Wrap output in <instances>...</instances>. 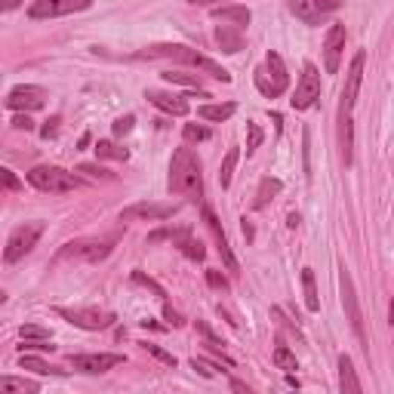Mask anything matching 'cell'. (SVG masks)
I'll use <instances>...</instances> for the list:
<instances>
[{"label": "cell", "instance_id": "1", "mask_svg": "<svg viewBox=\"0 0 394 394\" xmlns=\"http://www.w3.org/2000/svg\"><path fill=\"white\" fill-rule=\"evenodd\" d=\"M136 56H139V59H173V62H182V65H191L195 71H204V74L216 77L222 83H231V74H228L219 62H213L210 56H200L197 49L182 47V44H154V47L142 49V53H136Z\"/></svg>", "mask_w": 394, "mask_h": 394}, {"label": "cell", "instance_id": "2", "mask_svg": "<svg viewBox=\"0 0 394 394\" xmlns=\"http://www.w3.org/2000/svg\"><path fill=\"white\" fill-rule=\"evenodd\" d=\"M170 195L179 197H200L204 195V176L200 161L191 148H179L170 161Z\"/></svg>", "mask_w": 394, "mask_h": 394}, {"label": "cell", "instance_id": "3", "mask_svg": "<svg viewBox=\"0 0 394 394\" xmlns=\"http://www.w3.org/2000/svg\"><path fill=\"white\" fill-rule=\"evenodd\" d=\"M256 87L268 99L284 96L286 87H290V74H286L284 59L277 53H271V49H268V56H265V65L256 68Z\"/></svg>", "mask_w": 394, "mask_h": 394}, {"label": "cell", "instance_id": "4", "mask_svg": "<svg viewBox=\"0 0 394 394\" xmlns=\"http://www.w3.org/2000/svg\"><path fill=\"white\" fill-rule=\"evenodd\" d=\"M28 182L38 191H47V195H68V191H74L77 185H81L74 179V173H68V170H62V167H53V163L34 167L31 173H28Z\"/></svg>", "mask_w": 394, "mask_h": 394}, {"label": "cell", "instance_id": "5", "mask_svg": "<svg viewBox=\"0 0 394 394\" xmlns=\"http://www.w3.org/2000/svg\"><path fill=\"white\" fill-rule=\"evenodd\" d=\"M114 240L117 238H81V240H71L59 249L56 259L65 262V259H77V262H102L111 256Z\"/></svg>", "mask_w": 394, "mask_h": 394}, {"label": "cell", "instance_id": "6", "mask_svg": "<svg viewBox=\"0 0 394 394\" xmlns=\"http://www.w3.org/2000/svg\"><path fill=\"white\" fill-rule=\"evenodd\" d=\"M40 234H44V222H25V225L13 228L10 240H6V249H3V259L10 265L19 262V259H25V256L38 247Z\"/></svg>", "mask_w": 394, "mask_h": 394}, {"label": "cell", "instance_id": "7", "mask_svg": "<svg viewBox=\"0 0 394 394\" xmlns=\"http://www.w3.org/2000/svg\"><path fill=\"white\" fill-rule=\"evenodd\" d=\"M318 99H320V74H318V68H314L311 62H305L302 77H299L296 92H293L290 105H293L296 111H305V108H311Z\"/></svg>", "mask_w": 394, "mask_h": 394}, {"label": "cell", "instance_id": "8", "mask_svg": "<svg viewBox=\"0 0 394 394\" xmlns=\"http://www.w3.org/2000/svg\"><path fill=\"white\" fill-rule=\"evenodd\" d=\"M56 314L81 329H105L114 324V314L102 308H56Z\"/></svg>", "mask_w": 394, "mask_h": 394}, {"label": "cell", "instance_id": "9", "mask_svg": "<svg viewBox=\"0 0 394 394\" xmlns=\"http://www.w3.org/2000/svg\"><path fill=\"white\" fill-rule=\"evenodd\" d=\"M47 105V90L34 87V83H19L6 96V108L10 111H38Z\"/></svg>", "mask_w": 394, "mask_h": 394}, {"label": "cell", "instance_id": "10", "mask_svg": "<svg viewBox=\"0 0 394 394\" xmlns=\"http://www.w3.org/2000/svg\"><path fill=\"white\" fill-rule=\"evenodd\" d=\"M92 0H38V3L28 10L31 19H56V16H71V13H83L90 10Z\"/></svg>", "mask_w": 394, "mask_h": 394}, {"label": "cell", "instance_id": "11", "mask_svg": "<svg viewBox=\"0 0 394 394\" xmlns=\"http://www.w3.org/2000/svg\"><path fill=\"white\" fill-rule=\"evenodd\" d=\"M179 213L176 204H133L120 213V222H163Z\"/></svg>", "mask_w": 394, "mask_h": 394}, {"label": "cell", "instance_id": "12", "mask_svg": "<svg viewBox=\"0 0 394 394\" xmlns=\"http://www.w3.org/2000/svg\"><path fill=\"white\" fill-rule=\"evenodd\" d=\"M68 363L77 372H90V376H99V372H108L114 367L124 363V354H71Z\"/></svg>", "mask_w": 394, "mask_h": 394}, {"label": "cell", "instance_id": "13", "mask_svg": "<svg viewBox=\"0 0 394 394\" xmlns=\"http://www.w3.org/2000/svg\"><path fill=\"white\" fill-rule=\"evenodd\" d=\"M363 65H367V53L357 49L354 59H351V68H348V81H345V90H342V105L339 111H351L357 102V92H361V81H363Z\"/></svg>", "mask_w": 394, "mask_h": 394}, {"label": "cell", "instance_id": "14", "mask_svg": "<svg viewBox=\"0 0 394 394\" xmlns=\"http://www.w3.org/2000/svg\"><path fill=\"white\" fill-rule=\"evenodd\" d=\"M345 25L342 22H333L327 31V40H324V68L327 74H336L339 71V59H342V49H345Z\"/></svg>", "mask_w": 394, "mask_h": 394}, {"label": "cell", "instance_id": "15", "mask_svg": "<svg viewBox=\"0 0 394 394\" xmlns=\"http://www.w3.org/2000/svg\"><path fill=\"white\" fill-rule=\"evenodd\" d=\"M342 302L348 308V320H351V329L361 342H367V333H363V314H361V305H357V296H354V284H351V274L342 271Z\"/></svg>", "mask_w": 394, "mask_h": 394}, {"label": "cell", "instance_id": "16", "mask_svg": "<svg viewBox=\"0 0 394 394\" xmlns=\"http://www.w3.org/2000/svg\"><path fill=\"white\" fill-rule=\"evenodd\" d=\"M145 99L154 105V108L173 114V117H185V114H188V108H191V105H188V96H176V92H163V90H148Z\"/></svg>", "mask_w": 394, "mask_h": 394}, {"label": "cell", "instance_id": "17", "mask_svg": "<svg viewBox=\"0 0 394 394\" xmlns=\"http://www.w3.org/2000/svg\"><path fill=\"white\" fill-rule=\"evenodd\" d=\"M339 388H342V394H361L363 391V385H361V379H357L354 363H351L348 354L339 357Z\"/></svg>", "mask_w": 394, "mask_h": 394}, {"label": "cell", "instance_id": "18", "mask_svg": "<svg viewBox=\"0 0 394 394\" xmlns=\"http://www.w3.org/2000/svg\"><path fill=\"white\" fill-rule=\"evenodd\" d=\"M216 40H219L222 53H240L243 49V34H240V28H234V25H219Z\"/></svg>", "mask_w": 394, "mask_h": 394}, {"label": "cell", "instance_id": "19", "mask_svg": "<svg viewBox=\"0 0 394 394\" xmlns=\"http://www.w3.org/2000/svg\"><path fill=\"white\" fill-rule=\"evenodd\" d=\"M213 16L222 19V22H231L234 28H247L249 25V10L247 6H213Z\"/></svg>", "mask_w": 394, "mask_h": 394}, {"label": "cell", "instance_id": "20", "mask_svg": "<svg viewBox=\"0 0 394 394\" xmlns=\"http://www.w3.org/2000/svg\"><path fill=\"white\" fill-rule=\"evenodd\" d=\"M339 145L342 161H345V167H351V148H354V142H351V111H339Z\"/></svg>", "mask_w": 394, "mask_h": 394}, {"label": "cell", "instance_id": "21", "mask_svg": "<svg viewBox=\"0 0 394 394\" xmlns=\"http://www.w3.org/2000/svg\"><path fill=\"white\" fill-rule=\"evenodd\" d=\"M40 385L31 379H19V376H0V394H34Z\"/></svg>", "mask_w": 394, "mask_h": 394}, {"label": "cell", "instance_id": "22", "mask_svg": "<svg viewBox=\"0 0 394 394\" xmlns=\"http://www.w3.org/2000/svg\"><path fill=\"white\" fill-rule=\"evenodd\" d=\"M290 13H296L299 19H302L305 25H318V22H324V13H318L311 6V0H290Z\"/></svg>", "mask_w": 394, "mask_h": 394}, {"label": "cell", "instance_id": "23", "mask_svg": "<svg viewBox=\"0 0 394 394\" xmlns=\"http://www.w3.org/2000/svg\"><path fill=\"white\" fill-rule=\"evenodd\" d=\"M19 367L22 370H34L40 372V376H65L68 370H59V367H49L47 361H40V357H31V354H22L19 357Z\"/></svg>", "mask_w": 394, "mask_h": 394}, {"label": "cell", "instance_id": "24", "mask_svg": "<svg viewBox=\"0 0 394 394\" xmlns=\"http://www.w3.org/2000/svg\"><path fill=\"white\" fill-rule=\"evenodd\" d=\"M234 111H238V105H234V102H222V105H200V108H197V114H200L204 120H228Z\"/></svg>", "mask_w": 394, "mask_h": 394}, {"label": "cell", "instance_id": "25", "mask_svg": "<svg viewBox=\"0 0 394 394\" xmlns=\"http://www.w3.org/2000/svg\"><path fill=\"white\" fill-rule=\"evenodd\" d=\"M302 286H305V308L308 311H320V299H318V286H314V271H302Z\"/></svg>", "mask_w": 394, "mask_h": 394}, {"label": "cell", "instance_id": "26", "mask_svg": "<svg viewBox=\"0 0 394 394\" xmlns=\"http://www.w3.org/2000/svg\"><path fill=\"white\" fill-rule=\"evenodd\" d=\"M281 188H284L281 179L265 176V179H262V185H259V195H256V206H265L274 195H281Z\"/></svg>", "mask_w": 394, "mask_h": 394}, {"label": "cell", "instance_id": "27", "mask_svg": "<svg viewBox=\"0 0 394 394\" xmlns=\"http://www.w3.org/2000/svg\"><path fill=\"white\" fill-rule=\"evenodd\" d=\"M238 157H240V151H238V148H231V151L225 154V161H222V170H219V185H222V188H228V185H231L234 167H238Z\"/></svg>", "mask_w": 394, "mask_h": 394}, {"label": "cell", "instance_id": "28", "mask_svg": "<svg viewBox=\"0 0 394 394\" xmlns=\"http://www.w3.org/2000/svg\"><path fill=\"white\" fill-rule=\"evenodd\" d=\"M179 249H182L185 256H188L191 262H204V256H206V249H204V243H200L195 234H188L182 243H179Z\"/></svg>", "mask_w": 394, "mask_h": 394}, {"label": "cell", "instance_id": "29", "mask_svg": "<svg viewBox=\"0 0 394 394\" xmlns=\"http://www.w3.org/2000/svg\"><path fill=\"white\" fill-rule=\"evenodd\" d=\"M96 154L99 157H105V161H126V157H130V151H126V148H117L114 145V142H96Z\"/></svg>", "mask_w": 394, "mask_h": 394}, {"label": "cell", "instance_id": "30", "mask_svg": "<svg viewBox=\"0 0 394 394\" xmlns=\"http://www.w3.org/2000/svg\"><path fill=\"white\" fill-rule=\"evenodd\" d=\"M163 81L179 83V87H200V74H185V71H163Z\"/></svg>", "mask_w": 394, "mask_h": 394}, {"label": "cell", "instance_id": "31", "mask_svg": "<svg viewBox=\"0 0 394 394\" xmlns=\"http://www.w3.org/2000/svg\"><path fill=\"white\" fill-rule=\"evenodd\" d=\"M274 363L281 370H286V372H293V370H299V363H296V354H293L286 345H277L274 348Z\"/></svg>", "mask_w": 394, "mask_h": 394}, {"label": "cell", "instance_id": "32", "mask_svg": "<svg viewBox=\"0 0 394 394\" xmlns=\"http://www.w3.org/2000/svg\"><path fill=\"white\" fill-rule=\"evenodd\" d=\"M133 284H139V286H148V290H151V293H154L157 299H163V302H167V290H163V286L157 284L154 277L142 274V271H133Z\"/></svg>", "mask_w": 394, "mask_h": 394}, {"label": "cell", "instance_id": "33", "mask_svg": "<svg viewBox=\"0 0 394 394\" xmlns=\"http://www.w3.org/2000/svg\"><path fill=\"white\" fill-rule=\"evenodd\" d=\"M0 191H22V179L13 173V170L0 167Z\"/></svg>", "mask_w": 394, "mask_h": 394}, {"label": "cell", "instance_id": "34", "mask_svg": "<svg viewBox=\"0 0 394 394\" xmlns=\"http://www.w3.org/2000/svg\"><path fill=\"white\" fill-rule=\"evenodd\" d=\"M191 367H195V370L200 372V376H206V379L219 376V363L206 361V357H191Z\"/></svg>", "mask_w": 394, "mask_h": 394}, {"label": "cell", "instance_id": "35", "mask_svg": "<svg viewBox=\"0 0 394 394\" xmlns=\"http://www.w3.org/2000/svg\"><path fill=\"white\" fill-rule=\"evenodd\" d=\"M19 336H22V339H49V329L38 327V324H22L19 327Z\"/></svg>", "mask_w": 394, "mask_h": 394}, {"label": "cell", "instance_id": "36", "mask_svg": "<svg viewBox=\"0 0 394 394\" xmlns=\"http://www.w3.org/2000/svg\"><path fill=\"white\" fill-rule=\"evenodd\" d=\"M133 126H136V117H133V114H124V117L114 120V136H117V139H124V136L133 133Z\"/></svg>", "mask_w": 394, "mask_h": 394}, {"label": "cell", "instance_id": "37", "mask_svg": "<svg viewBox=\"0 0 394 394\" xmlns=\"http://www.w3.org/2000/svg\"><path fill=\"white\" fill-rule=\"evenodd\" d=\"M182 136H185V142H206V139H210V130H206V126L188 124V126L182 130Z\"/></svg>", "mask_w": 394, "mask_h": 394}, {"label": "cell", "instance_id": "38", "mask_svg": "<svg viewBox=\"0 0 394 394\" xmlns=\"http://www.w3.org/2000/svg\"><path fill=\"white\" fill-rule=\"evenodd\" d=\"M259 145H262V126H259V124H249V142H247V154H253Z\"/></svg>", "mask_w": 394, "mask_h": 394}, {"label": "cell", "instance_id": "39", "mask_svg": "<svg viewBox=\"0 0 394 394\" xmlns=\"http://www.w3.org/2000/svg\"><path fill=\"white\" fill-rule=\"evenodd\" d=\"M311 6L318 13H324V16H329V13H336L342 6V0H311Z\"/></svg>", "mask_w": 394, "mask_h": 394}, {"label": "cell", "instance_id": "40", "mask_svg": "<svg viewBox=\"0 0 394 394\" xmlns=\"http://www.w3.org/2000/svg\"><path fill=\"white\" fill-rule=\"evenodd\" d=\"M206 284H210L213 290H222V293H228V290H231V286H228V281L219 274V271H206Z\"/></svg>", "mask_w": 394, "mask_h": 394}, {"label": "cell", "instance_id": "41", "mask_svg": "<svg viewBox=\"0 0 394 394\" xmlns=\"http://www.w3.org/2000/svg\"><path fill=\"white\" fill-rule=\"evenodd\" d=\"M145 348H148V354H154L157 361H163V363H167V367H176V357L170 354V351H163L161 345H145Z\"/></svg>", "mask_w": 394, "mask_h": 394}, {"label": "cell", "instance_id": "42", "mask_svg": "<svg viewBox=\"0 0 394 394\" xmlns=\"http://www.w3.org/2000/svg\"><path fill=\"white\" fill-rule=\"evenodd\" d=\"M59 124H62V117H59V114H53V117L47 120V126L40 130V136H44V139H53V136L59 133Z\"/></svg>", "mask_w": 394, "mask_h": 394}, {"label": "cell", "instance_id": "43", "mask_svg": "<svg viewBox=\"0 0 394 394\" xmlns=\"http://www.w3.org/2000/svg\"><path fill=\"white\" fill-rule=\"evenodd\" d=\"M163 318H167L173 327H182V324H185V320H182V314H179V311H176V308L170 305V302H163Z\"/></svg>", "mask_w": 394, "mask_h": 394}, {"label": "cell", "instance_id": "44", "mask_svg": "<svg viewBox=\"0 0 394 394\" xmlns=\"http://www.w3.org/2000/svg\"><path fill=\"white\" fill-rule=\"evenodd\" d=\"M13 126H16V130L31 133V130H34V120L28 117V111H25V114H16V117H13Z\"/></svg>", "mask_w": 394, "mask_h": 394}, {"label": "cell", "instance_id": "45", "mask_svg": "<svg viewBox=\"0 0 394 394\" xmlns=\"http://www.w3.org/2000/svg\"><path fill=\"white\" fill-rule=\"evenodd\" d=\"M81 173H87V176H92V179H105V176H108V170L96 167V163H83V167H81Z\"/></svg>", "mask_w": 394, "mask_h": 394}, {"label": "cell", "instance_id": "46", "mask_svg": "<svg viewBox=\"0 0 394 394\" xmlns=\"http://www.w3.org/2000/svg\"><path fill=\"white\" fill-rule=\"evenodd\" d=\"M19 3H22V0H0V13H3V10H16Z\"/></svg>", "mask_w": 394, "mask_h": 394}, {"label": "cell", "instance_id": "47", "mask_svg": "<svg viewBox=\"0 0 394 394\" xmlns=\"http://www.w3.org/2000/svg\"><path fill=\"white\" fill-rule=\"evenodd\" d=\"M188 3H195V6H216V3H222V0H188Z\"/></svg>", "mask_w": 394, "mask_h": 394}, {"label": "cell", "instance_id": "48", "mask_svg": "<svg viewBox=\"0 0 394 394\" xmlns=\"http://www.w3.org/2000/svg\"><path fill=\"white\" fill-rule=\"evenodd\" d=\"M286 225H290V228H296V225H299V213H290V219H286Z\"/></svg>", "mask_w": 394, "mask_h": 394}, {"label": "cell", "instance_id": "49", "mask_svg": "<svg viewBox=\"0 0 394 394\" xmlns=\"http://www.w3.org/2000/svg\"><path fill=\"white\" fill-rule=\"evenodd\" d=\"M231 388H234V391H249V388H247V385H243V382H238V379H234V382H231Z\"/></svg>", "mask_w": 394, "mask_h": 394}, {"label": "cell", "instance_id": "50", "mask_svg": "<svg viewBox=\"0 0 394 394\" xmlns=\"http://www.w3.org/2000/svg\"><path fill=\"white\" fill-rule=\"evenodd\" d=\"M3 302H6V293H3V290H0V305H3Z\"/></svg>", "mask_w": 394, "mask_h": 394}]
</instances>
